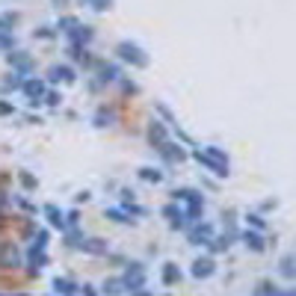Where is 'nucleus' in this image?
Instances as JSON below:
<instances>
[{
  "instance_id": "nucleus-1",
  "label": "nucleus",
  "mask_w": 296,
  "mask_h": 296,
  "mask_svg": "<svg viewBox=\"0 0 296 296\" xmlns=\"http://www.w3.org/2000/svg\"><path fill=\"white\" fill-rule=\"evenodd\" d=\"M172 196H175V201H184L187 204L184 216L190 222H198V216L204 213V198H201V193H196V190H175Z\"/></svg>"
},
{
  "instance_id": "nucleus-2",
  "label": "nucleus",
  "mask_w": 296,
  "mask_h": 296,
  "mask_svg": "<svg viewBox=\"0 0 296 296\" xmlns=\"http://www.w3.org/2000/svg\"><path fill=\"white\" fill-rule=\"evenodd\" d=\"M116 54H119L125 63H133V66H139V68L148 66V57H145V54H142V51H139L133 42H122V45L116 48Z\"/></svg>"
},
{
  "instance_id": "nucleus-3",
  "label": "nucleus",
  "mask_w": 296,
  "mask_h": 296,
  "mask_svg": "<svg viewBox=\"0 0 296 296\" xmlns=\"http://www.w3.org/2000/svg\"><path fill=\"white\" fill-rule=\"evenodd\" d=\"M122 284H125V290H139V287L145 284V269H142V263H131V266H128Z\"/></svg>"
},
{
  "instance_id": "nucleus-4",
  "label": "nucleus",
  "mask_w": 296,
  "mask_h": 296,
  "mask_svg": "<svg viewBox=\"0 0 296 296\" xmlns=\"http://www.w3.org/2000/svg\"><path fill=\"white\" fill-rule=\"evenodd\" d=\"M210 237H213V225H210V222H196L193 231H190V243H193V246L210 243Z\"/></svg>"
},
{
  "instance_id": "nucleus-5",
  "label": "nucleus",
  "mask_w": 296,
  "mask_h": 296,
  "mask_svg": "<svg viewBox=\"0 0 296 296\" xmlns=\"http://www.w3.org/2000/svg\"><path fill=\"white\" fill-rule=\"evenodd\" d=\"M193 157H196L201 166H207V169H210L213 175H219V178H225V175H228V163H216V160H213V157H207L204 151H196Z\"/></svg>"
},
{
  "instance_id": "nucleus-6",
  "label": "nucleus",
  "mask_w": 296,
  "mask_h": 296,
  "mask_svg": "<svg viewBox=\"0 0 296 296\" xmlns=\"http://www.w3.org/2000/svg\"><path fill=\"white\" fill-rule=\"evenodd\" d=\"M0 266H3V269L18 266V252H15L12 243H3V246H0Z\"/></svg>"
},
{
  "instance_id": "nucleus-7",
  "label": "nucleus",
  "mask_w": 296,
  "mask_h": 296,
  "mask_svg": "<svg viewBox=\"0 0 296 296\" xmlns=\"http://www.w3.org/2000/svg\"><path fill=\"white\" fill-rule=\"evenodd\" d=\"M213 261L210 258H196L193 261V278H207V275H213Z\"/></svg>"
},
{
  "instance_id": "nucleus-8",
  "label": "nucleus",
  "mask_w": 296,
  "mask_h": 296,
  "mask_svg": "<svg viewBox=\"0 0 296 296\" xmlns=\"http://www.w3.org/2000/svg\"><path fill=\"white\" fill-rule=\"evenodd\" d=\"M163 216H169L172 228H184V222H187L184 210H181V207H175V204H166V207H163Z\"/></svg>"
},
{
  "instance_id": "nucleus-9",
  "label": "nucleus",
  "mask_w": 296,
  "mask_h": 296,
  "mask_svg": "<svg viewBox=\"0 0 296 296\" xmlns=\"http://www.w3.org/2000/svg\"><path fill=\"white\" fill-rule=\"evenodd\" d=\"M80 249L83 252H92V255H107V243L92 237V240H80Z\"/></svg>"
},
{
  "instance_id": "nucleus-10",
  "label": "nucleus",
  "mask_w": 296,
  "mask_h": 296,
  "mask_svg": "<svg viewBox=\"0 0 296 296\" xmlns=\"http://www.w3.org/2000/svg\"><path fill=\"white\" fill-rule=\"evenodd\" d=\"M21 89H24V92L33 98V104H36V98H42V95H45V80H39V77H36V80H27Z\"/></svg>"
},
{
  "instance_id": "nucleus-11",
  "label": "nucleus",
  "mask_w": 296,
  "mask_h": 296,
  "mask_svg": "<svg viewBox=\"0 0 296 296\" xmlns=\"http://www.w3.org/2000/svg\"><path fill=\"white\" fill-rule=\"evenodd\" d=\"M48 77H51V80H66V83H71V80H74V71L68 66H54L48 71Z\"/></svg>"
},
{
  "instance_id": "nucleus-12",
  "label": "nucleus",
  "mask_w": 296,
  "mask_h": 296,
  "mask_svg": "<svg viewBox=\"0 0 296 296\" xmlns=\"http://www.w3.org/2000/svg\"><path fill=\"white\" fill-rule=\"evenodd\" d=\"M148 139H151V145H157V148L166 142V128L160 125V122H154V125L148 128Z\"/></svg>"
},
{
  "instance_id": "nucleus-13",
  "label": "nucleus",
  "mask_w": 296,
  "mask_h": 296,
  "mask_svg": "<svg viewBox=\"0 0 296 296\" xmlns=\"http://www.w3.org/2000/svg\"><path fill=\"white\" fill-rule=\"evenodd\" d=\"M160 154H163L166 160H172V163H175V160H178V163L184 160V151H181L178 145H172V142H163V145H160Z\"/></svg>"
},
{
  "instance_id": "nucleus-14",
  "label": "nucleus",
  "mask_w": 296,
  "mask_h": 296,
  "mask_svg": "<svg viewBox=\"0 0 296 296\" xmlns=\"http://www.w3.org/2000/svg\"><path fill=\"white\" fill-rule=\"evenodd\" d=\"M243 243H246V249H252V252H263V237L255 234V231H246V234H243Z\"/></svg>"
},
{
  "instance_id": "nucleus-15",
  "label": "nucleus",
  "mask_w": 296,
  "mask_h": 296,
  "mask_svg": "<svg viewBox=\"0 0 296 296\" xmlns=\"http://www.w3.org/2000/svg\"><path fill=\"white\" fill-rule=\"evenodd\" d=\"M181 281V269L175 263H163V284H178Z\"/></svg>"
},
{
  "instance_id": "nucleus-16",
  "label": "nucleus",
  "mask_w": 296,
  "mask_h": 296,
  "mask_svg": "<svg viewBox=\"0 0 296 296\" xmlns=\"http://www.w3.org/2000/svg\"><path fill=\"white\" fill-rule=\"evenodd\" d=\"M54 290H57V293H63V296H74V293H77V284H74V281H68V278H57V281H54Z\"/></svg>"
},
{
  "instance_id": "nucleus-17",
  "label": "nucleus",
  "mask_w": 296,
  "mask_h": 296,
  "mask_svg": "<svg viewBox=\"0 0 296 296\" xmlns=\"http://www.w3.org/2000/svg\"><path fill=\"white\" fill-rule=\"evenodd\" d=\"M9 66H15L18 71H30L33 63H30V57H24V54H9Z\"/></svg>"
},
{
  "instance_id": "nucleus-18",
  "label": "nucleus",
  "mask_w": 296,
  "mask_h": 296,
  "mask_svg": "<svg viewBox=\"0 0 296 296\" xmlns=\"http://www.w3.org/2000/svg\"><path fill=\"white\" fill-rule=\"evenodd\" d=\"M71 39H74V45H86V42L92 39V27H80V24H77V27L71 30Z\"/></svg>"
},
{
  "instance_id": "nucleus-19",
  "label": "nucleus",
  "mask_w": 296,
  "mask_h": 296,
  "mask_svg": "<svg viewBox=\"0 0 296 296\" xmlns=\"http://www.w3.org/2000/svg\"><path fill=\"white\" fill-rule=\"evenodd\" d=\"M139 178H142V181H151V184H160V181H163V172L145 166V169H139Z\"/></svg>"
},
{
  "instance_id": "nucleus-20",
  "label": "nucleus",
  "mask_w": 296,
  "mask_h": 296,
  "mask_svg": "<svg viewBox=\"0 0 296 296\" xmlns=\"http://www.w3.org/2000/svg\"><path fill=\"white\" fill-rule=\"evenodd\" d=\"M45 213H48V219H51V225H54V228H66V222H63V213H60L54 204H48V207H45Z\"/></svg>"
},
{
  "instance_id": "nucleus-21",
  "label": "nucleus",
  "mask_w": 296,
  "mask_h": 296,
  "mask_svg": "<svg viewBox=\"0 0 296 296\" xmlns=\"http://www.w3.org/2000/svg\"><path fill=\"white\" fill-rule=\"evenodd\" d=\"M15 24H18V12L0 15V33H9V27H15Z\"/></svg>"
},
{
  "instance_id": "nucleus-22",
  "label": "nucleus",
  "mask_w": 296,
  "mask_h": 296,
  "mask_svg": "<svg viewBox=\"0 0 296 296\" xmlns=\"http://www.w3.org/2000/svg\"><path fill=\"white\" fill-rule=\"evenodd\" d=\"M293 263H296L293 255H284V258H281V275H284V278H293V275H296Z\"/></svg>"
},
{
  "instance_id": "nucleus-23",
  "label": "nucleus",
  "mask_w": 296,
  "mask_h": 296,
  "mask_svg": "<svg viewBox=\"0 0 296 296\" xmlns=\"http://www.w3.org/2000/svg\"><path fill=\"white\" fill-rule=\"evenodd\" d=\"M125 290V284H122V278H110L107 284H104V293H110V296H119Z\"/></svg>"
},
{
  "instance_id": "nucleus-24",
  "label": "nucleus",
  "mask_w": 296,
  "mask_h": 296,
  "mask_svg": "<svg viewBox=\"0 0 296 296\" xmlns=\"http://www.w3.org/2000/svg\"><path fill=\"white\" fill-rule=\"evenodd\" d=\"M68 54H71V60H74V63H83V66L89 63V54H86V48H80V45H74Z\"/></svg>"
},
{
  "instance_id": "nucleus-25",
  "label": "nucleus",
  "mask_w": 296,
  "mask_h": 296,
  "mask_svg": "<svg viewBox=\"0 0 296 296\" xmlns=\"http://www.w3.org/2000/svg\"><path fill=\"white\" fill-rule=\"evenodd\" d=\"M201 151H204L207 157H213L216 163H228V157H225V151H219L216 145H207V148H201Z\"/></svg>"
},
{
  "instance_id": "nucleus-26",
  "label": "nucleus",
  "mask_w": 296,
  "mask_h": 296,
  "mask_svg": "<svg viewBox=\"0 0 296 296\" xmlns=\"http://www.w3.org/2000/svg\"><path fill=\"white\" fill-rule=\"evenodd\" d=\"M116 77H119V68L116 66H104L101 68V83H113Z\"/></svg>"
},
{
  "instance_id": "nucleus-27",
  "label": "nucleus",
  "mask_w": 296,
  "mask_h": 296,
  "mask_svg": "<svg viewBox=\"0 0 296 296\" xmlns=\"http://www.w3.org/2000/svg\"><path fill=\"white\" fill-rule=\"evenodd\" d=\"M89 9H95V12H104V9H110L113 6V0H83Z\"/></svg>"
},
{
  "instance_id": "nucleus-28",
  "label": "nucleus",
  "mask_w": 296,
  "mask_h": 296,
  "mask_svg": "<svg viewBox=\"0 0 296 296\" xmlns=\"http://www.w3.org/2000/svg\"><path fill=\"white\" fill-rule=\"evenodd\" d=\"M110 122H113V113H107V110H101L98 116H95V125H98V128H107Z\"/></svg>"
},
{
  "instance_id": "nucleus-29",
  "label": "nucleus",
  "mask_w": 296,
  "mask_h": 296,
  "mask_svg": "<svg viewBox=\"0 0 296 296\" xmlns=\"http://www.w3.org/2000/svg\"><path fill=\"white\" fill-rule=\"evenodd\" d=\"M24 86V80H21V74H12L6 83H3V89H21Z\"/></svg>"
},
{
  "instance_id": "nucleus-30",
  "label": "nucleus",
  "mask_w": 296,
  "mask_h": 296,
  "mask_svg": "<svg viewBox=\"0 0 296 296\" xmlns=\"http://www.w3.org/2000/svg\"><path fill=\"white\" fill-rule=\"evenodd\" d=\"M60 30H66V33H71L74 27H77V18H60V24H57Z\"/></svg>"
},
{
  "instance_id": "nucleus-31",
  "label": "nucleus",
  "mask_w": 296,
  "mask_h": 296,
  "mask_svg": "<svg viewBox=\"0 0 296 296\" xmlns=\"http://www.w3.org/2000/svg\"><path fill=\"white\" fill-rule=\"evenodd\" d=\"M107 216H110V219H116V222H131L125 210H107Z\"/></svg>"
},
{
  "instance_id": "nucleus-32",
  "label": "nucleus",
  "mask_w": 296,
  "mask_h": 296,
  "mask_svg": "<svg viewBox=\"0 0 296 296\" xmlns=\"http://www.w3.org/2000/svg\"><path fill=\"white\" fill-rule=\"evenodd\" d=\"M21 184H24L27 190H33V187H36V178H33V175H27V172H21Z\"/></svg>"
},
{
  "instance_id": "nucleus-33",
  "label": "nucleus",
  "mask_w": 296,
  "mask_h": 296,
  "mask_svg": "<svg viewBox=\"0 0 296 296\" xmlns=\"http://www.w3.org/2000/svg\"><path fill=\"white\" fill-rule=\"evenodd\" d=\"M60 95H57V92H48V95H45V104H51V107H57V104H60Z\"/></svg>"
},
{
  "instance_id": "nucleus-34",
  "label": "nucleus",
  "mask_w": 296,
  "mask_h": 296,
  "mask_svg": "<svg viewBox=\"0 0 296 296\" xmlns=\"http://www.w3.org/2000/svg\"><path fill=\"white\" fill-rule=\"evenodd\" d=\"M249 222H252L255 228H263V219H261V216H258V213H252V216H249Z\"/></svg>"
},
{
  "instance_id": "nucleus-35",
  "label": "nucleus",
  "mask_w": 296,
  "mask_h": 296,
  "mask_svg": "<svg viewBox=\"0 0 296 296\" xmlns=\"http://www.w3.org/2000/svg\"><path fill=\"white\" fill-rule=\"evenodd\" d=\"M6 113H12V104H0V116H6Z\"/></svg>"
},
{
  "instance_id": "nucleus-36",
  "label": "nucleus",
  "mask_w": 296,
  "mask_h": 296,
  "mask_svg": "<svg viewBox=\"0 0 296 296\" xmlns=\"http://www.w3.org/2000/svg\"><path fill=\"white\" fill-rule=\"evenodd\" d=\"M83 293H86V296H98V293H95V287H89V284L83 287Z\"/></svg>"
},
{
  "instance_id": "nucleus-37",
  "label": "nucleus",
  "mask_w": 296,
  "mask_h": 296,
  "mask_svg": "<svg viewBox=\"0 0 296 296\" xmlns=\"http://www.w3.org/2000/svg\"><path fill=\"white\" fill-rule=\"evenodd\" d=\"M131 293H133V296H151L148 290H142V287H139V290H131Z\"/></svg>"
},
{
  "instance_id": "nucleus-38",
  "label": "nucleus",
  "mask_w": 296,
  "mask_h": 296,
  "mask_svg": "<svg viewBox=\"0 0 296 296\" xmlns=\"http://www.w3.org/2000/svg\"><path fill=\"white\" fill-rule=\"evenodd\" d=\"M0 204H6V196H3V190H0Z\"/></svg>"
}]
</instances>
